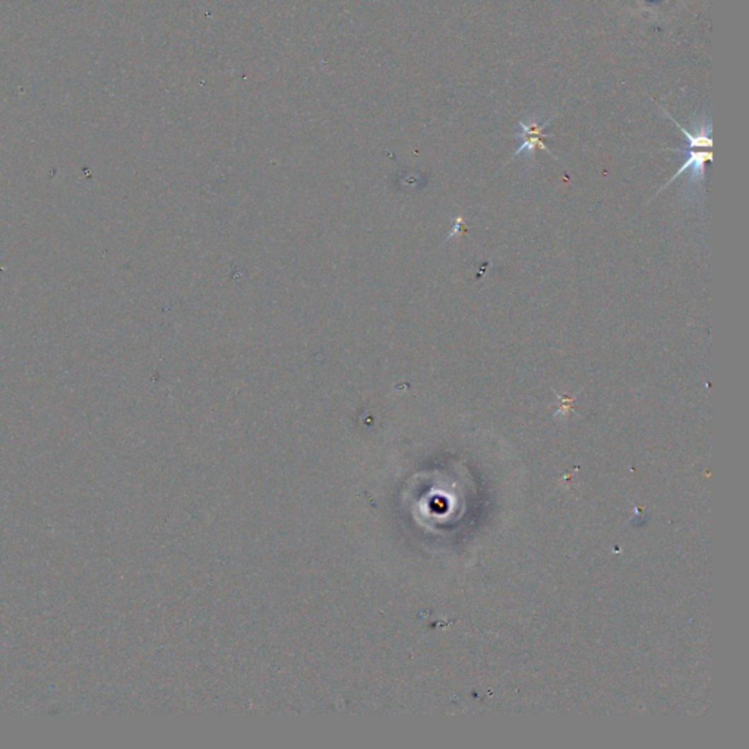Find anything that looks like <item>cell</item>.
I'll use <instances>...</instances> for the list:
<instances>
[{
	"label": "cell",
	"mask_w": 749,
	"mask_h": 749,
	"mask_svg": "<svg viewBox=\"0 0 749 749\" xmlns=\"http://www.w3.org/2000/svg\"><path fill=\"white\" fill-rule=\"evenodd\" d=\"M665 115L679 127V129L682 131V134L687 137L688 145H687V148H683V149L682 148L680 149L679 148L673 149V151H678V153H682V154L687 156V160H685L682 167L676 171V173L672 176V179L665 186H663L660 190H663L668 185H670L680 175L687 173V171H690V180H692V183H701L704 180L705 163H710L713 160V154H712L713 141H712V123H710V120H705V123L701 122L697 126V132L691 134L690 131L685 129L682 124H679L668 112H665Z\"/></svg>",
	"instance_id": "6da1fadb"
},
{
	"label": "cell",
	"mask_w": 749,
	"mask_h": 749,
	"mask_svg": "<svg viewBox=\"0 0 749 749\" xmlns=\"http://www.w3.org/2000/svg\"><path fill=\"white\" fill-rule=\"evenodd\" d=\"M550 120H552V119H550ZM550 120H546V122L542 123V124H539L538 120H531V122H528V123H526V122H520V127H521L520 138L523 139V144H521V146L517 149V151L513 153L512 158H516L517 156H520V154H523V153L531 156V154H534V151H536V149H543V151H546L547 154H550L552 157H555L553 153H552L550 149L546 146V144H545V141H543V139L547 137V135L543 134V131H545V127L550 123ZM555 158H556V157H555Z\"/></svg>",
	"instance_id": "7a4b0ae2"
}]
</instances>
